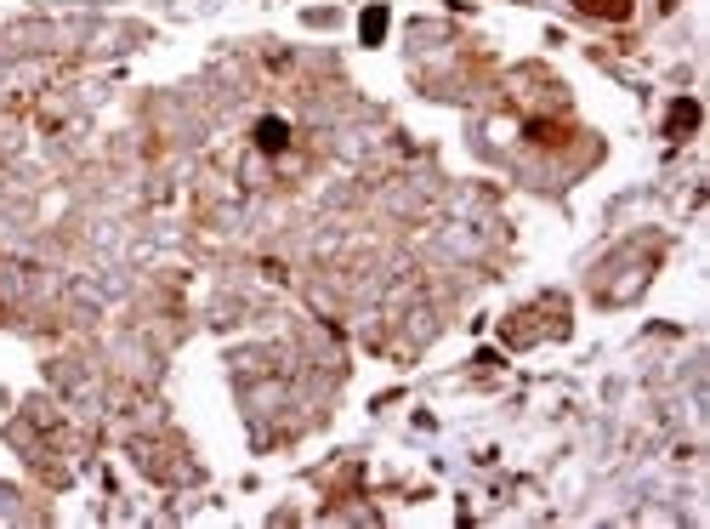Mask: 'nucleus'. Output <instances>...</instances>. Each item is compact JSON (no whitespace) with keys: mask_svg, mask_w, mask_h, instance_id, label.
Returning <instances> with one entry per match:
<instances>
[{"mask_svg":"<svg viewBox=\"0 0 710 529\" xmlns=\"http://www.w3.org/2000/svg\"><path fill=\"white\" fill-rule=\"evenodd\" d=\"M284 143V126L278 120H262V148H278Z\"/></svg>","mask_w":710,"mask_h":529,"instance_id":"f257e3e1","label":"nucleus"}]
</instances>
